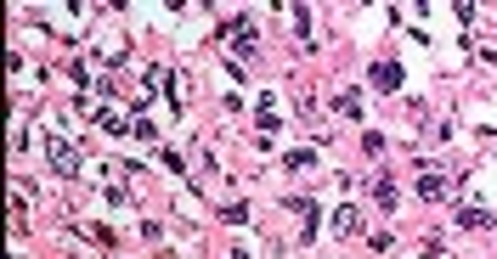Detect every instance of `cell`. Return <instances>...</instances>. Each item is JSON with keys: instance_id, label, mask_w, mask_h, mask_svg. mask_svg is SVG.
<instances>
[{"instance_id": "1", "label": "cell", "mask_w": 497, "mask_h": 259, "mask_svg": "<svg viewBox=\"0 0 497 259\" xmlns=\"http://www.w3.org/2000/svg\"><path fill=\"white\" fill-rule=\"evenodd\" d=\"M51 163L62 169V175H74V169H79V152H74L68 141H51Z\"/></svg>"}, {"instance_id": "2", "label": "cell", "mask_w": 497, "mask_h": 259, "mask_svg": "<svg viewBox=\"0 0 497 259\" xmlns=\"http://www.w3.org/2000/svg\"><path fill=\"white\" fill-rule=\"evenodd\" d=\"M373 84H379V91H396V84H401V68H396V62H379V68H373Z\"/></svg>"}, {"instance_id": "3", "label": "cell", "mask_w": 497, "mask_h": 259, "mask_svg": "<svg viewBox=\"0 0 497 259\" xmlns=\"http://www.w3.org/2000/svg\"><path fill=\"white\" fill-rule=\"evenodd\" d=\"M458 226H464V231H486L491 214H486V208H458Z\"/></svg>"}, {"instance_id": "4", "label": "cell", "mask_w": 497, "mask_h": 259, "mask_svg": "<svg viewBox=\"0 0 497 259\" xmlns=\"http://www.w3.org/2000/svg\"><path fill=\"white\" fill-rule=\"evenodd\" d=\"M441 192H446V181L435 175V169H424V175H419V197L430 203V197H441Z\"/></svg>"}, {"instance_id": "5", "label": "cell", "mask_w": 497, "mask_h": 259, "mask_svg": "<svg viewBox=\"0 0 497 259\" xmlns=\"http://www.w3.org/2000/svg\"><path fill=\"white\" fill-rule=\"evenodd\" d=\"M334 107H339L345 118H356V113H362V96H356V91H339V96H334Z\"/></svg>"}, {"instance_id": "6", "label": "cell", "mask_w": 497, "mask_h": 259, "mask_svg": "<svg viewBox=\"0 0 497 259\" xmlns=\"http://www.w3.org/2000/svg\"><path fill=\"white\" fill-rule=\"evenodd\" d=\"M334 231H339V237L356 231V208H334Z\"/></svg>"}, {"instance_id": "7", "label": "cell", "mask_w": 497, "mask_h": 259, "mask_svg": "<svg viewBox=\"0 0 497 259\" xmlns=\"http://www.w3.org/2000/svg\"><path fill=\"white\" fill-rule=\"evenodd\" d=\"M373 197H379V208H396V186H390V175L373 181Z\"/></svg>"}]
</instances>
